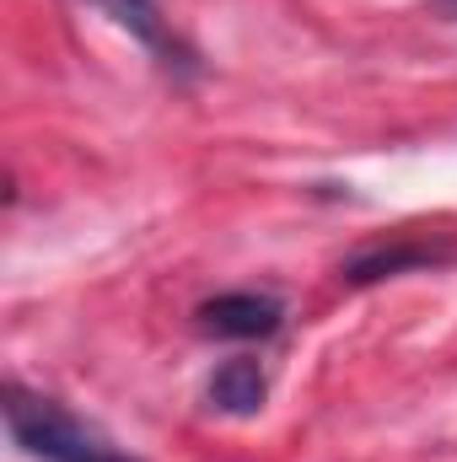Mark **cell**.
I'll return each mask as SVG.
<instances>
[{
  "instance_id": "cell-1",
  "label": "cell",
  "mask_w": 457,
  "mask_h": 462,
  "mask_svg": "<svg viewBox=\"0 0 457 462\" xmlns=\"http://www.w3.org/2000/svg\"><path fill=\"white\" fill-rule=\"evenodd\" d=\"M5 436L33 462H145L135 452H124V447H114L87 420H76L60 398L33 393L22 382H5Z\"/></svg>"
},
{
  "instance_id": "cell-2",
  "label": "cell",
  "mask_w": 457,
  "mask_h": 462,
  "mask_svg": "<svg viewBox=\"0 0 457 462\" xmlns=\"http://www.w3.org/2000/svg\"><path fill=\"white\" fill-rule=\"evenodd\" d=\"M452 258H457L452 236H415V231H404V236L355 247V253L340 263V285L366 291V285H382V280H398V274L442 269V263H452Z\"/></svg>"
},
{
  "instance_id": "cell-3",
  "label": "cell",
  "mask_w": 457,
  "mask_h": 462,
  "mask_svg": "<svg viewBox=\"0 0 457 462\" xmlns=\"http://www.w3.org/2000/svg\"><path fill=\"white\" fill-rule=\"evenodd\" d=\"M92 5H103L108 16H114L118 27L151 54V65L162 70V76H173V81H200V54H194V43L189 38H178V27L156 11V0H92Z\"/></svg>"
},
{
  "instance_id": "cell-4",
  "label": "cell",
  "mask_w": 457,
  "mask_h": 462,
  "mask_svg": "<svg viewBox=\"0 0 457 462\" xmlns=\"http://www.w3.org/2000/svg\"><path fill=\"white\" fill-rule=\"evenodd\" d=\"M194 328L210 339H275L285 328V301L275 291H221L194 307Z\"/></svg>"
},
{
  "instance_id": "cell-5",
  "label": "cell",
  "mask_w": 457,
  "mask_h": 462,
  "mask_svg": "<svg viewBox=\"0 0 457 462\" xmlns=\"http://www.w3.org/2000/svg\"><path fill=\"white\" fill-rule=\"evenodd\" d=\"M205 403L216 414H231V420H253L264 403H269V371L258 355H231L210 371L205 382Z\"/></svg>"
},
{
  "instance_id": "cell-6",
  "label": "cell",
  "mask_w": 457,
  "mask_h": 462,
  "mask_svg": "<svg viewBox=\"0 0 457 462\" xmlns=\"http://www.w3.org/2000/svg\"><path fill=\"white\" fill-rule=\"evenodd\" d=\"M447 11H452V16H457V0H447Z\"/></svg>"
}]
</instances>
